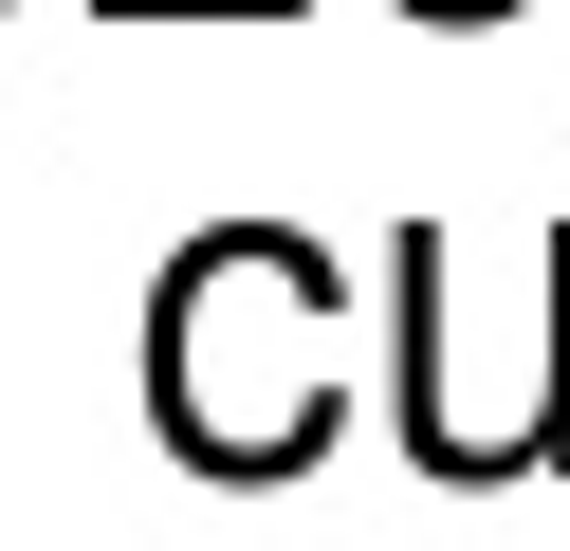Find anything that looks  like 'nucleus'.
I'll return each instance as SVG.
<instances>
[]
</instances>
